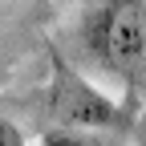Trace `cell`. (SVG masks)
<instances>
[{"mask_svg":"<svg viewBox=\"0 0 146 146\" xmlns=\"http://www.w3.org/2000/svg\"><path fill=\"white\" fill-rule=\"evenodd\" d=\"M89 49L118 73H134L146 61V8L138 0H106L89 25Z\"/></svg>","mask_w":146,"mask_h":146,"instance_id":"cell-1","label":"cell"},{"mask_svg":"<svg viewBox=\"0 0 146 146\" xmlns=\"http://www.w3.org/2000/svg\"><path fill=\"white\" fill-rule=\"evenodd\" d=\"M41 146H98V138H89L81 130H49L41 138Z\"/></svg>","mask_w":146,"mask_h":146,"instance_id":"cell-2","label":"cell"},{"mask_svg":"<svg viewBox=\"0 0 146 146\" xmlns=\"http://www.w3.org/2000/svg\"><path fill=\"white\" fill-rule=\"evenodd\" d=\"M0 146H25V138H21V130L0 114Z\"/></svg>","mask_w":146,"mask_h":146,"instance_id":"cell-3","label":"cell"}]
</instances>
